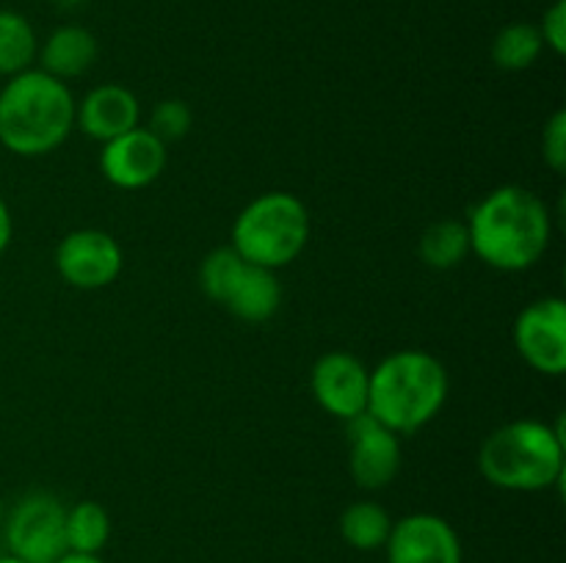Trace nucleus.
<instances>
[{
  "label": "nucleus",
  "instance_id": "obj_26",
  "mask_svg": "<svg viewBox=\"0 0 566 563\" xmlns=\"http://www.w3.org/2000/svg\"><path fill=\"white\" fill-rule=\"evenodd\" d=\"M55 563H105V561L99 555H86V552H70V550H66L64 555H61Z\"/></svg>",
  "mask_w": 566,
  "mask_h": 563
},
{
  "label": "nucleus",
  "instance_id": "obj_23",
  "mask_svg": "<svg viewBox=\"0 0 566 563\" xmlns=\"http://www.w3.org/2000/svg\"><path fill=\"white\" fill-rule=\"evenodd\" d=\"M542 158L556 174L566 171V110H556L542 132Z\"/></svg>",
  "mask_w": 566,
  "mask_h": 563
},
{
  "label": "nucleus",
  "instance_id": "obj_1",
  "mask_svg": "<svg viewBox=\"0 0 566 563\" xmlns=\"http://www.w3.org/2000/svg\"><path fill=\"white\" fill-rule=\"evenodd\" d=\"M468 235L470 252L490 268L528 270L551 246V210L528 188L501 185L470 210Z\"/></svg>",
  "mask_w": 566,
  "mask_h": 563
},
{
  "label": "nucleus",
  "instance_id": "obj_5",
  "mask_svg": "<svg viewBox=\"0 0 566 563\" xmlns=\"http://www.w3.org/2000/svg\"><path fill=\"white\" fill-rule=\"evenodd\" d=\"M310 241V213L287 191L260 193L238 213L230 246L258 268L280 270L298 259Z\"/></svg>",
  "mask_w": 566,
  "mask_h": 563
},
{
  "label": "nucleus",
  "instance_id": "obj_8",
  "mask_svg": "<svg viewBox=\"0 0 566 563\" xmlns=\"http://www.w3.org/2000/svg\"><path fill=\"white\" fill-rule=\"evenodd\" d=\"M55 268L77 290H99L116 282L125 268V254L105 230H75L55 248Z\"/></svg>",
  "mask_w": 566,
  "mask_h": 563
},
{
  "label": "nucleus",
  "instance_id": "obj_22",
  "mask_svg": "<svg viewBox=\"0 0 566 563\" xmlns=\"http://www.w3.org/2000/svg\"><path fill=\"white\" fill-rule=\"evenodd\" d=\"M191 108H188L182 99H164L153 108V116H149V127L147 130L153 136H158L160 141L169 147L171 141H180V138L188 136L191 130Z\"/></svg>",
  "mask_w": 566,
  "mask_h": 563
},
{
  "label": "nucleus",
  "instance_id": "obj_21",
  "mask_svg": "<svg viewBox=\"0 0 566 563\" xmlns=\"http://www.w3.org/2000/svg\"><path fill=\"white\" fill-rule=\"evenodd\" d=\"M243 268H247V259L235 252L232 246H221L216 252H210L208 257L199 265V285H202V293L210 298V301L221 304L230 298L232 287L241 279Z\"/></svg>",
  "mask_w": 566,
  "mask_h": 563
},
{
  "label": "nucleus",
  "instance_id": "obj_9",
  "mask_svg": "<svg viewBox=\"0 0 566 563\" xmlns=\"http://www.w3.org/2000/svg\"><path fill=\"white\" fill-rule=\"evenodd\" d=\"M348 472L359 489L379 491L398 478L401 439L368 412L348 419Z\"/></svg>",
  "mask_w": 566,
  "mask_h": 563
},
{
  "label": "nucleus",
  "instance_id": "obj_10",
  "mask_svg": "<svg viewBox=\"0 0 566 563\" xmlns=\"http://www.w3.org/2000/svg\"><path fill=\"white\" fill-rule=\"evenodd\" d=\"M385 552L387 563H464L457 528L448 519L426 511L392 522Z\"/></svg>",
  "mask_w": 566,
  "mask_h": 563
},
{
  "label": "nucleus",
  "instance_id": "obj_25",
  "mask_svg": "<svg viewBox=\"0 0 566 563\" xmlns=\"http://www.w3.org/2000/svg\"><path fill=\"white\" fill-rule=\"evenodd\" d=\"M11 235H14V221H11V210H9V204L0 199V257H3L6 248H9Z\"/></svg>",
  "mask_w": 566,
  "mask_h": 563
},
{
  "label": "nucleus",
  "instance_id": "obj_16",
  "mask_svg": "<svg viewBox=\"0 0 566 563\" xmlns=\"http://www.w3.org/2000/svg\"><path fill=\"white\" fill-rule=\"evenodd\" d=\"M392 522L396 519L385 506L374 500H357L340 513V535L348 546L359 552L385 550Z\"/></svg>",
  "mask_w": 566,
  "mask_h": 563
},
{
  "label": "nucleus",
  "instance_id": "obj_3",
  "mask_svg": "<svg viewBox=\"0 0 566 563\" xmlns=\"http://www.w3.org/2000/svg\"><path fill=\"white\" fill-rule=\"evenodd\" d=\"M448 397V370L434 353L403 348L370 370L368 414L392 434H415L440 414Z\"/></svg>",
  "mask_w": 566,
  "mask_h": 563
},
{
  "label": "nucleus",
  "instance_id": "obj_4",
  "mask_svg": "<svg viewBox=\"0 0 566 563\" xmlns=\"http://www.w3.org/2000/svg\"><path fill=\"white\" fill-rule=\"evenodd\" d=\"M479 469L492 486L506 491H545L564 478V425L514 419L484 439Z\"/></svg>",
  "mask_w": 566,
  "mask_h": 563
},
{
  "label": "nucleus",
  "instance_id": "obj_17",
  "mask_svg": "<svg viewBox=\"0 0 566 563\" xmlns=\"http://www.w3.org/2000/svg\"><path fill=\"white\" fill-rule=\"evenodd\" d=\"M64 539L70 552H86L99 555L111 539V517L99 502L83 500L66 508L64 517Z\"/></svg>",
  "mask_w": 566,
  "mask_h": 563
},
{
  "label": "nucleus",
  "instance_id": "obj_19",
  "mask_svg": "<svg viewBox=\"0 0 566 563\" xmlns=\"http://www.w3.org/2000/svg\"><path fill=\"white\" fill-rule=\"evenodd\" d=\"M420 259L434 270H451L464 263L470 254V235L468 224L453 219L434 221L429 230L420 235Z\"/></svg>",
  "mask_w": 566,
  "mask_h": 563
},
{
  "label": "nucleus",
  "instance_id": "obj_27",
  "mask_svg": "<svg viewBox=\"0 0 566 563\" xmlns=\"http://www.w3.org/2000/svg\"><path fill=\"white\" fill-rule=\"evenodd\" d=\"M0 563H25V561L17 555H11V552H0Z\"/></svg>",
  "mask_w": 566,
  "mask_h": 563
},
{
  "label": "nucleus",
  "instance_id": "obj_12",
  "mask_svg": "<svg viewBox=\"0 0 566 563\" xmlns=\"http://www.w3.org/2000/svg\"><path fill=\"white\" fill-rule=\"evenodd\" d=\"M166 163H169V147L147 127H133L125 136L111 138L103 144V155H99L103 177L122 191L153 185L164 174Z\"/></svg>",
  "mask_w": 566,
  "mask_h": 563
},
{
  "label": "nucleus",
  "instance_id": "obj_6",
  "mask_svg": "<svg viewBox=\"0 0 566 563\" xmlns=\"http://www.w3.org/2000/svg\"><path fill=\"white\" fill-rule=\"evenodd\" d=\"M66 508L48 491L20 497L3 519V539L11 555L25 563H55L66 552Z\"/></svg>",
  "mask_w": 566,
  "mask_h": 563
},
{
  "label": "nucleus",
  "instance_id": "obj_15",
  "mask_svg": "<svg viewBox=\"0 0 566 563\" xmlns=\"http://www.w3.org/2000/svg\"><path fill=\"white\" fill-rule=\"evenodd\" d=\"M282 304V287L276 279V270L258 268V265H249L243 268L241 279L232 287L230 298L224 301V307L230 309L235 318L247 320V323H265L276 315Z\"/></svg>",
  "mask_w": 566,
  "mask_h": 563
},
{
  "label": "nucleus",
  "instance_id": "obj_11",
  "mask_svg": "<svg viewBox=\"0 0 566 563\" xmlns=\"http://www.w3.org/2000/svg\"><path fill=\"white\" fill-rule=\"evenodd\" d=\"M310 386H313V397L318 401V406L343 423L368 412L370 370L354 353H324L313 364Z\"/></svg>",
  "mask_w": 566,
  "mask_h": 563
},
{
  "label": "nucleus",
  "instance_id": "obj_2",
  "mask_svg": "<svg viewBox=\"0 0 566 563\" xmlns=\"http://www.w3.org/2000/svg\"><path fill=\"white\" fill-rule=\"evenodd\" d=\"M70 86L42 70H25L0 88V147L20 158L55 152L75 127Z\"/></svg>",
  "mask_w": 566,
  "mask_h": 563
},
{
  "label": "nucleus",
  "instance_id": "obj_20",
  "mask_svg": "<svg viewBox=\"0 0 566 563\" xmlns=\"http://www.w3.org/2000/svg\"><path fill=\"white\" fill-rule=\"evenodd\" d=\"M542 50H545L542 33L531 22H512L492 39V61L497 70L506 72H523L534 66Z\"/></svg>",
  "mask_w": 566,
  "mask_h": 563
},
{
  "label": "nucleus",
  "instance_id": "obj_14",
  "mask_svg": "<svg viewBox=\"0 0 566 563\" xmlns=\"http://www.w3.org/2000/svg\"><path fill=\"white\" fill-rule=\"evenodd\" d=\"M39 61H42V72L59 81L81 77L97 61V39L81 25H61L39 47Z\"/></svg>",
  "mask_w": 566,
  "mask_h": 563
},
{
  "label": "nucleus",
  "instance_id": "obj_13",
  "mask_svg": "<svg viewBox=\"0 0 566 563\" xmlns=\"http://www.w3.org/2000/svg\"><path fill=\"white\" fill-rule=\"evenodd\" d=\"M138 119H142V105L136 94L119 83H103L92 88L81 105H75V125L88 138L103 144L138 127Z\"/></svg>",
  "mask_w": 566,
  "mask_h": 563
},
{
  "label": "nucleus",
  "instance_id": "obj_24",
  "mask_svg": "<svg viewBox=\"0 0 566 563\" xmlns=\"http://www.w3.org/2000/svg\"><path fill=\"white\" fill-rule=\"evenodd\" d=\"M536 28H539L545 47H551L556 55H564L566 53V0H556V3L545 11V17H542V25Z\"/></svg>",
  "mask_w": 566,
  "mask_h": 563
},
{
  "label": "nucleus",
  "instance_id": "obj_7",
  "mask_svg": "<svg viewBox=\"0 0 566 563\" xmlns=\"http://www.w3.org/2000/svg\"><path fill=\"white\" fill-rule=\"evenodd\" d=\"M514 348L542 375L566 373V304L558 296L531 301L514 320Z\"/></svg>",
  "mask_w": 566,
  "mask_h": 563
},
{
  "label": "nucleus",
  "instance_id": "obj_18",
  "mask_svg": "<svg viewBox=\"0 0 566 563\" xmlns=\"http://www.w3.org/2000/svg\"><path fill=\"white\" fill-rule=\"evenodd\" d=\"M39 55L36 31L20 11L0 9V75L14 77L31 70Z\"/></svg>",
  "mask_w": 566,
  "mask_h": 563
},
{
  "label": "nucleus",
  "instance_id": "obj_28",
  "mask_svg": "<svg viewBox=\"0 0 566 563\" xmlns=\"http://www.w3.org/2000/svg\"><path fill=\"white\" fill-rule=\"evenodd\" d=\"M3 519H6V502L3 497H0V528H3Z\"/></svg>",
  "mask_w": 566,
  "mask_h": 563
}]
</instances>
